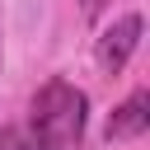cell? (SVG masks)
I'll return each mask as SVG.
<instances>
[{"label": "cell", "mask_w": 150, "mask_h": 150, "mask_svg": "<svg viewBox=\"0 0 150 150\" xmlns=\"http://www.w3.org/2000/svg\"><path fill=\"white\" fill-rule=\"evenodd\" d=\"M112 0H80V19L84 23H94V19H103V9H108Z\"/></svg>", "instance_id": "5b68a950"}, {"label": "cell", "mask_w": 150, "mask_h": 150, "mask_svg": "<svg viewBox=\"0 0 150 150\" xmlns=\"http://www.w3.org/2000/svg\"><path fill=\"white\" fill-rule=\"evenodd\" d=\"M145 127H150V94L136 89L122 108H112V117H108V141H136V136H145Z\"/></svg>", "instance_id": "3957f363"}, {"label": "cell", "mask_w": 150, "mask_h": 150, "mask_svg": "<svg viewBox=\"0 0 150 150\" xmlns=\"http://www.w3.org/2000/svg\"><path fill=\"white\" fill-rule=\"evenodd\" d=\"M0 150H38V141H33L28 127H5L0 131Z\"/></svg>", "instance_id": "277c9868"}, {"label": "cell", "mask_w": 150, "mask_h": 150, "mask_svg": "<svg viewBox=\"0 0 150 150\" xmlns=\"http://www.w3.org/2000/svg\"><path fill=\"white\" fill-rule=\"evenodd\" d=\"M84 122H89V98H84L70 80H47V84L33 94L28 131H33L38 150H80Z\"/></svg>", "instance_id": "6da1fadb"}, {"label": "cell", "mask_w": 150, "mask_h": 150, "mask_svg": "<svg viewBox=\"0 0 150 150\" xmlns=\"http://www.w3.org/2000/svg\"><path fill=\"white\" fill-rule=\"evenodd\" d=\"M136 42H141V14H122V19L98 38V66H103L108 75H117V70L131 61Z\"/></svg>", "instance_id": "7a4b0ae2"}]
</instances>
